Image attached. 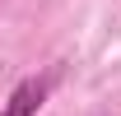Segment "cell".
Here are the masks:
<instances>
[{
  "label": "cell",
  "mask_w": 121,
  "mask_h": 116,
  "mask_svg": "<svg viewBox=\"0 0 121 116\" xmlns=\"http://www.w3.org/2000/svg\"><path fill=\"white\" fill-rule=\"evenodd\" d=\"M47 93H51V74H33V79H19L14 84V93L0 102V116H37L42 112V102H47Z\"/></svg>",
  "instance_id": "6da1fadb"
}]
</instances>
